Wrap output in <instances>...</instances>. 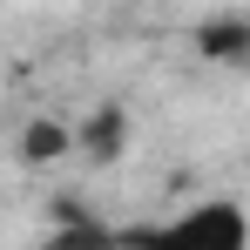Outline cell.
I'll return each instance as SVG.
<instances>
[{
  "mask_svg": "<svg viewBox=\"0 0 250 250\" xmlns=\"http://www.w3.org/2000/svg\"><path fill=\"white\" fill-rule=\"evenodd\" d=\"M128 250H250V223H244V203L209 196L149 230H128Z\"/></svg>",
  "mask_w": 250,
  "mask_h": 250,
  "instance_id": "1",
  "label": "cell"
},
{
  "mask_svg": "<svg viewBox=\"0 0 250 250\" xmlns=\"http://www.w3.org/2000/svg\"><path fill=\"white\" fill-rule=\"evenodd\" d=\"M196 47H203L209 61H244V47H250V21H209L203 34H196Z\"/></svg>",
  "mask_w": 250,
  "mask_h": 250,
  "instance_id": "2",
  "label": "cell"
},
{
  "mask_svg": "<svg viewBox=\"0 0 250 250\" xmlns=\"http://www.w3.org/2000/svg\"><path fill=\"white\" fill-rule=\"evenodd\" d=\"M41 250H115V237L102 230V223H82V216H68L54 237H47Z\"/></svg>",
  "mask_w": 250,
  "mask_h": 250,
  "instance_id": "3",
  "label": "cell"
},
{
  "mask_svg": "<svg viewBox=\"0 0 250 250\" xmlns=\"http://www.w3.org/2000/svg\"><path fill=\"white\" fill-rule=\"evenodd\" d=\"M115 142H122V108H102V115L82 128V149L95 163H115Z\"/></svg>",
  "mask_w": 250,
  "mask_h": 250,
  "instance_id": "4",
  "label": "cell"
},
{
  "mask_svg": "<svg viewBox=\"0 0 250 250\" xmlns=\"http://www.w3.org/2000/svg\"><path fill=\"white\" fill-rule=\"evenodd\" d=\"M61 149H68V128H54V122H34L21 135V156H27V163H54Z\"/></svg>",
  "mask_w": 250,
  "mask_h": 250,
  "instance_id": "5",
  "label": "cell"
}]
</instances>
